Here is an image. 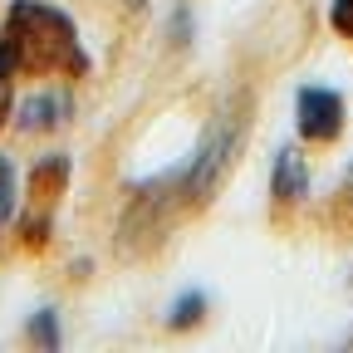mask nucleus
I'll use <instances>...</instances> for the list:
<instances>
[{"label":"nucleus","instance_id":"nucleus-8","mask_svg":"<svg viewBox=\"0 0 353 353\" xmlns=\"http://www.w3.org/2000/svg\"><path fill=\"white\" fill-rule=\"evenodd\" d=\"M15 211H20V176H15V162L0 152V231L15 221Z\"/></svg>","mask_w":353,"mask_h":353},{"label":"nucleus","instance_id":"nucleus-7","mask_svg":"<svg viewBox=\"0 0 353 353\" xmlns=\"http://www.w3.org/2000/svg\"><path fill=\"white\" fill-rule=\"evenodd\" d=\"M206 319V294L201 290H187V294H176L172 309H167V329L172 334H182V329H196Z\"/></svg>","mask_w":353,"mask_h":353},{"label":"nucleus","instance_id":"nucleus-9","mask_svg":"<svg viewBox=\"0 0 353 353\" xmlns=\"http://www.w3.org/2000/svg\"><path fill=\"white\" fill-rule=\"evenodd\" d=\"M25 339L54 353V348H59V314H54V309H39V314L25 324Z\"/></svg>","mask_w":353,"mask_h":353},{"label":"nucleus","instance_id":"nucleus-5","mask_svg":"<svg viewBox=\"0 0 353 353\" xmlns=\"http://www.w3.org/2000/svg\"><path fill=\"white\" fill-rule=\"evenodd\" d=\"M270 196L280 206H299L309 196V162L299 148H280L270 162Z\"/></svg>","mask_w":353,"mask_h":353},{"label":"nucleus","instance_id":"nucleus-4","mask_svg":"<svg viewBox=\"0 0 353 353\" xmlns=\"http://www.w3.org/2000/svg\"><path fill=\"white\" fill-rule=\"evenodd\" d=\"M343 123H348V103H343L339 88H329V83H304L299 94H294V128H299L304 143H319V148L339 143Z\"/></svg>","mask_w":353,"mask_h":353},{"label":"nucleus","instance_id":"nucleus-2","mask_svg":"<svg viewBox=\"0 0 353 353\" xmlns=\"http://www.w3.org/2000/svg\"><path fill=\"white\" fill-rule=\"evenodd\" d=\"M241 143H245V113H241V108H221V113L211 118V128L201 132L192 162L176 172V196H182V201H196V206L211 201L216 187L226 182V172H231Z\"/></svg>","mask_w":353,"mask_h":353},{"label":"nucleus","instance_id":"nucleus-13","mask_svg":"<svg viewBox=\"0 0 353 353\" xmlns=\"http://www.w3.org/2000/svg\"><path fill=\"white\" fill-rule=\"evenodd\" d=\"M128 6H132V10H138V6H143V0H128Z\"/></svg>","mask_w":353,"mask_h":353},{"label":"nucleus","instance_id":"nucleus-3","mask_svg":"<svg viewBox=\"0 0 353 353\" xmlns=\"http://www.w3.org/2000/svg\"><path fill=\"white\" fill-rule=\"evenodd\" d=\"M64 187H69V157L64 152H44L30 167V211L20 221V236L25 241H34V245L50 241V211L64 196Z\"/></svg>","mask_w":353,"mask_h":353},{"label":"nucleus","instance_id":"nucleus-11","mask_svg":"<svg viewBox=\"0 0 353 353\" xmlns=\"http://www.w3.org/2000/svg\"><path fill=\"white\" fill-rule=\"evenodd\" d=\"M172 34H176V44H187V34H192V15H187V10L172 15Z\"/></svg>","mask_w":353,"mask_h":353},{"label":"nucleus","instance_id":"nucleus-6","mask_svg":"<svg viewBox=\"0 0 353 353\" xmlns=\"http://www.w3.org/2000/svg\"><path fill=\"white\" fill-rule=\"evenodd\" d=\"M69 118V94H59V88H34V94L15 108V128L20 132H50Z\"/></svg>","mask_w":353,"mask_h":353},{"label":"nucleus","instance_id":"nucleus-12","mask_svg":"<svg viewBox=\"0 0 353 353\" xmlns=\"http://www.w3.org/2000/svg\"><path fill=\"white\" fill-rule=\"evenodd\" d=\"M343 196L353 201V162H348V172H343Z\"/></svg>","mask_w":353,"mask_h":353},{"label":"nucleus","instance_id":"nucleus-10","mask_svg":"<svg viewBox=\"0 0 353 353\" xmlns=\"http://www.w3.org/2000/svg\"><path fill=\"white\" fill-rule=\"evenodd\" d=\"M329 25L353 44V0H334V6H329Z\"/></svg>","mask_w":353,"mask_h":353},{"label":"nucleus","instance_id":"nucleus-1","mask_svg":"<svg viewBox=\"0 0 353 353\" xmlns=\"http://www.w3.org/2000/svg\"><path fill=\"white\" fill-rule=\"evenodd\" d=\"M0 39L15 50V69L30 79H83L88 54L74 20L50 0H15Z\"/></svg>","mask_w":353,"mask_h":353}]
</instances>
